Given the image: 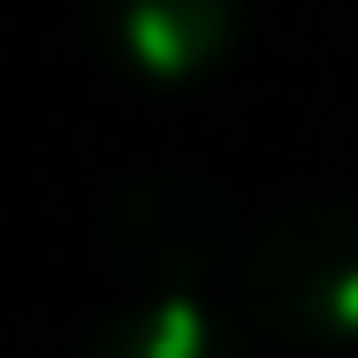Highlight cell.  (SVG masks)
Instances as JSON below:
<instances>
[{"label":"cell","mask_w":358,"mask_h":358,"mask_svg":"<svg viewBox=\"0 0 358 358\" xmlns=\"http://www.w3.org/2000/svg\"><path fill=\"white\" fill-rule=\"evenodd\" d=\"M236 305L259 336L297 351H358V206H289L252 252Z\"/></svg>","instance_id":"obj_1"},{"label":"cell","mask_w":358,"mask_h":358,"mask_svg":"<svg viewBox=\"0 0 358 358\" xmlns=\"http://www.w3.org/2000/svg\"><path fill=\"white\" fill-rule=\"evenodd\" d=\"M229 244V199L199 168H145L107 214V259L130 275V297H199Z\"/></svg>","instance_id":"obj_2"},{"label":"cell","mask_w":358,"mask_h":358,"mask_svg":"<svg viewBox=\"0 0 358 358\" xmlns=\"http://www.w3.org/2000/svg\"><path fill=\"white\" fill-rule=\"evenodd\" d=\"M84 15L115 69H130L152 92H176L236 54L252 0H84Z\"/></svg>","instance_id":"obj_3"},{"label":"cell","mask_w":358,"mask_h":358,"mask_svg":"<svg viewBox=\"0 0 358 358\" xmlns=\"http://www.w3.org/2000/svg\"><path fill=\"white\" fill-rule=\"evenodd\" d=\"M76 358H252V343L206 297H122Z\"/></svg>","instance_id":"obj_4"}]
</instances>
